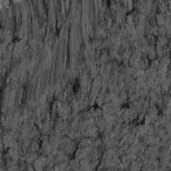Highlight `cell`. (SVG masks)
Here are the masks:
<instances>
[{
    "mask_svg": "<svg viewBox=\"0 0 171 171\" xmlns=\"http://www.w3.org/2000/svg\"><path fill=\"white\" fill-rule=\"evenodd\" d=\"M148 55H149V58L151 60H155L156 59V56H157V52H156V47H154L153 45H149V49H148Z\"/></svg>",
    "mask_w": 171,
    "mask_h": 171,
    "instance_id": "1",
    "label": "cell"
},
{
    "mask_svg": "<svg viewBox=\"0 0 171 171\" xmlns=\"http://www.w3.org/2000/svg\"><path fill=\"white\" fill-rule=\"evenodd\" d=\"M156 23L158 25V27H162V26H165V14H157L156 17Z\"/></svg>",
    "mask_w": 171,
    "mask_h": 171,
    "instance_id": "2",
    "label": "cell"
},
{
    "mask_svg": "<svg viewBox=\"0 0 171 171\" xmlns=\"http://www.w3.org/2000/svg\"><path fill=\"white\" fill-rule=\"evenodd\" d=\"M157 42H158L161 46L165 47V46H167V45H168L169 40H168V38H167V37H159Z\"/></svg>",
    "mask_w": 171,
    "mask_h": 171,
    "instance_id": "3",
    "label": "cell"
},
{
    "mask_svg": "<svg viewBox=\"0 0 171 171\" xmlns=\"http://www.w3.org/2000/svg\"><path fill=\"white\" fill-rule=\"evenodd\" d=\"M163 115L168 119L169 121L171 120V108L170 107H166L163 111Z\"/></svg>",
    "mask_w": 171,
    "mask_h": 171,
    "instance_id": "4",
    "label": "cell"
},
{
    "mask_svg": "<svg viewBox=\"0 0 171 171\" xmlns=\"http://www.w3.org/2000/svg\"><path fill=\"white\" fill-rule=\"evenodd\" d=\"M166 28L165 26H162V27H159V37H166Z\"/></svg>",
    "mask_w": 171,
    "mask_h": 171,
    "instance_id": "5",
    "label": "cell"
},
{
    "mask_svg": "<svg viewBox=\"0 0 171 171\" xmlns=\"http://www.w3.org/2000/svg\"><path fill=\"white\" fill-rule=\"evenodd\" d=\"M123 57H124L125 59H128V58H130V57H132V51L130 50V49H126V50L124 51V53H123Z\"/></svg>",
    "mask_w": 171,
    "mask_h": 171,
    "instance_id": "6",
    "label": "cell"
},
{
    "mask_svg": "<svg viewBox=\"0 0 171 171\" xmlns=\"http://www.w3.org/2000/svg\"><path fill=\"white\" fill-rule=\"evenodd\" d=\"M100 115H101V110H100V109H96L95 111H94V116L99 117Z\"/></svg>",
    "mask_w": 171,
    "mask_h": 171,
    "instance_id": "7",
    "label": "cell"
}]
</instances>
